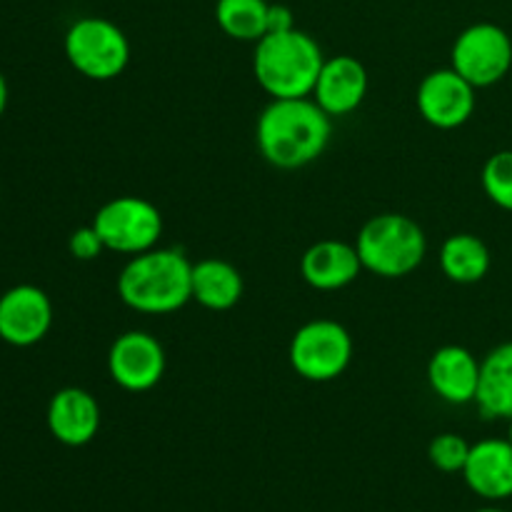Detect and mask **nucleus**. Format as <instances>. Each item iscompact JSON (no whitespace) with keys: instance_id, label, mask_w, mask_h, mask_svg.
Instances as JSON below:
<instances>
[{"instance_id":"20e7f679","label":"nucleus","mask_w":512,"mask_h":512,"mask_svg":"<svg viewBox=\"0 0 512 512\" xmlns=\"http://www.w3.org/2000/svg\"><path fill=\"white\" fill-rule=\"evenodd\" d=\"M355 248L363 270L395 280L415 273L423 265L428 238L410 215L380 213L360 228Z\"/></svg>"},{"instance_id":"a211bd4d","label":"nucleus","mask_w":512,"mask_h":512,"mask_svg":"<svg viewBox=\"0 0 512 512\" xmlns=\"http://www.w3.org/2000/svg\"><path fill=\"white\" fill-rule=\"evenodd\" d=\"M243 298V275L233 263L205 258L193 263V300L205 310L223 313Z\"/></svg>"},{"instance_id":"4be33fe9","label":"nucleus","mask_w":512,"mask_h":512,"mask_svg":"<svg viewBox=\"0 0 512 512\" xmlns=\"http://www.w3.org/2000/svg\"><path fill=\"white\" fill-rule=\"evenodd\" d=\"M470 443L458 433H440L430 440L428 445V458L433 468L440 473H463L465 463H468Z\"/></svg>"},{"instance_id":"f03ea898","label":"nucleus","mask_w":512,"mask_h":512,"mask_svg":"<svg viewBox=\"0 0 512 512\" xmlns=\"http://www.w3.org/2000/svg\"><path fill=\"white\" fill-rule=\"evenodd\" d=\"M118 295L135 313H175L193 300V263L183 250L155 245L123 265Z\"/></svg>"},{"instance_id":"b1692460","label":"nucleus","mask_w":512,"mask_h":512,"mask_svg":"<svg viewBox=\"0 0 512 512\" xmlns=\"http://www.w3.org/2000/svg\"><path fill=\"white\" fill-rule=\"evenodd\" d=\"M295 28V15L288 5L270 3L268 8V33H285ZM265 33V35H268Z\"/></svg>"},{"instance_id":"9d476101","label":"nucleus","mask_w":512,"mask_h":512,"mask_svg":"<svg viewBox=\"0 0 512 512\" xmlns=\"http://www.w3.org/2000/svg\"><path fill=\"white\" fill-rule=\"evenodd\" d=\"M475 85H470L455 68H440L425 75L418 85L420 115L425 123L440 130H453L468 123L475 113Z\"/></svg>"},{"instance_id":"7ed1b4c3","label":"nucleus","mask_w":512,"mask_h":512,"mask_svg":"<svg viewBox=\"0 0 512 512\" xmlns=\"http://www.w3.org/2000/svg\"><path fill=\"white\" fill-rule=\"evenodd\" d=\"M325 55L305 30L268 33L255 43L253 73L270 98H308L318 83Z\"/></svg>"},{"instance_id":"2eb2a0df","label":"nucleus","mask_w":512,"mask_h":512,"mask_svg":"<svg viewBox=\"0 0 512 512\" xmlns=\"http://www.w3.org/2000/svg\"><path fill=\"white\" fill-rule=\"evenodd\" d=\"M430 390L450 405L475 403L480 360L463 345H443L428 360Z\"/></svg>"},{"instance_id":"f257e3e1","label":"nucleus","mask_w":512,"mask_h":512,"mask_svg":"<svg viewBox=\"0 0 512 512\" xmlns=\"http://www.w3.org/2000/svg\"><path fill=\"white\" fill-rule=\"evenodd\" d=\"M333 118L308 98H270L255 125L258 150L273 168L298 170L325 153Z\"/></svg>"},{"instance_id":"6e6552de","label":"nucleus","mask_w":512,"mask_h":512,"mask_svg":"<svg viewBox=\"0 0 512 512\" xmlns=\"http://www.w3.org/2000/svg\"><path fill=\"white\" fill-rule=\"evenodd\" d=\"M450 68L458 70L475 88H490L512 70V35L495 23L468 25L455 38Z\"/></svg>"},{"instance_id":"4468645a","label":"nucleus","mask_w":512,"mask_h":512,"mask_svg":"<svg viewBox=\"0 0 512 512\" xmlns=\"http://www.w3.org/2000/svg\"><path fill=\"white\" fill-rule=\"evenodd\" d=\"M465 485L488 503L512 498V443L508 438H488L470 445L463 473Z\"/></svg>"},{"instance_id":"1a4fd4ad","label":"nucleus","mask_w":512,"mask_h":512,"mask_svg":"<svg viewBox=\"0 0 512 512\" xmlns=\"http://www.w3.org/2000/svg\"><path fill=\"white\" fill-rule=\"evenodd\" d=\"M165 350L155 335L145 330H128L118 335L108 350V375L128 393L153 390L165 375Z\"/></svg>"},{"instance_id":"aec40b11","label":"nucleus","mask_w":512,"mask_h":512,"mask_svg":"<svg viewBox=\"0 0 512 512\" xmlns=\"http://www.w3.org/2000/svg\"><path fill=\"white\" fill-rule=\"evenodd\" d=\"M268 0H218L215 20L228 38L258 43L268 33Z\"/></svg>"},{"instance_id":"dca6fc26","label":"nucleus","mask_w":512,"mask_h":512,"mask_svg":"<svg viewBox=\"0 0 512 512\" xmlns=\"http://www.w3.org/2000/svg\"><path fill=\"white\" fill-rule=\"evenodd\" d=\"M363 273L358 248L343 240H318L300 258V275L315 290L348 288Z\"/></svg>"},{"instance_id":"a878e982","label":"nucleus","mask_w":512,"mask_h":512,"mask_svg":"<svg viewBox=\"0 0 512 512\" xmlns=\"http://www.w3.org/2000/svg\"><path fill=\"white\" fill-rule=\"evenodd\" d=\"M475 512H508V510H500V508H480V510H475Z\"/></svg>"},{"instance_id":"bb28decb","label":"nucleus","mask_w":512,"mask_h":512,"mask_svg":"<svg viewBox=\"0 0 512 512\" xmlns=\"http://www.w3.org/2000/svg\"><path fill=\"white\" fill-rule=\"evenodd\" d=\"M508 440L512 443V420H510V435H508Z\"/></svg>"},{"instance_id":"423d86ee","label":"nucleus","mask_w":512,"mask_h":512,"mask_svg":"<svg viewBox=\"0 0 512 512\" xmlns=\"http://www.w3.org/2000/svg\"><path fill=\"white\" fill-rule=\"evenodd\" d=\"M288 358L303 380L330 383L348 370L353 360V338L338 320H310L295 330Z\"/></svg>"},{"instance_id":"6ab92c4d","label":"nucleus","mask_w":512,"mask_h":512,"mask_svg":"<svg viewBox=\"0 0 512 512\" xmlns=\"http://www.w3.org/2000/svg\"><path fill=\"white\" fill-rule=\"evenodd\" d=\"M440 268L445 278L458 285H473L488 275L490 250L478 235L455 233L440 248Z\"/></svg>"},{"instance_id":"5701e85b","label":"nucleus","mask_w":512,"mask_h":512,"mask_svg":"<svg viewBox=\"0 0 512 512\" xmlns=\"http://www.w3.org/2000/svg\"><path fill=\"white\" fill-rule=\"evenodd\" d=\"M68 250L75 260H83V263H90V260L100 258L105 253V245L100 240L98 230L93 225H83V228L73 230L68 238Z\"/></svg>"},{"instance_id":"9b49d317","label":"nucleus","mask_w":512,"mask_h":512,"mask_svg":"<svg viewBox=\"0 0 512 512\" xmlns=\"http://www.w3.org/2000/svg\"><path fill=\"white\" fill-rule=\"evenodd\" d=\"M53 328V303L38 285H13L0 295V340L13 348L38 345Z\"/></svg>"},{"instance_id":"0eeeda50","label":"nucleus","mask_w":512,"mask_h":512,"mask_svg":"<svg viewBox=\"0 0 512 512\" xmlns=\"http://www.w3.org/2000/svg\"><path fill=\"white\" fill-rule=\"evenodd\" d=\"M93 225L105 250L120 255H138L155 248L163 235V215L150 200L138 195H120L100 205Z\"/></svg>"},{"instance_id":"f8f14e48","label":"nucleus","mask_w":512,"mask_h":512,"mask_svg":"<svg viewBox=\"0 0 512 512\" xmlns=\"http://www.w3.org/2000/svg\"><path fill=\"white\" fill-rule=\"evenodd\" d=\"M368 95V70L353 55L325 58L315 83L313 100L330 115L343 118L355 113Z\"/></svg>"},{"instance_id":"f3484780","label":"nucleus","mask_w":512,"mask_h":512,"mask_svg":"<svg viewBox=\"0 0 512 512\" xmlns=\"http://www.w3.org/2000/svg\"><path fill=\"white\" fill-rule=\"evenodd\" d=\"M475 405L488 420H512V340L480 360Z\"/></svg>"},{"instance_id":"412c9836","label":"nucleus","mask_w":512,"mask_h":512,"mask_svg":"<svg viewBox=\"0 0 512 512\" xmlns=\"http://www.w3.org/2000/svg\"><path fill=\"white\" fill-rule=\"evenodd\" d=\"M483 190L498 208L512 213V150H500L490 155L483 165Z\"/></svg>"},{"instance_id":"39448f33","label":"nucleus","mask_w":512,"mask_h":512,"mask_svg":"<svg viewBox=\"0 0 512 512\" xmlns=\"http://www.w3.org/2000/svg\"><path fill=\"white\" fill-rule=\"evenodd\" d=\"M68 63L88 80H115L130 63V40L113 20L85 15L68 28L63 40Z\"/></svg>"},{"instance_id":"393cba45","label":"nucleus","mask_w":512,"mask_h":512,"mask_svg":"<svg viewBox=\"0 0 512 512\" xmlns=\"http://www.w3.org/2000/svg\"><path fill=\"white\" fill-rule=\"evenodd\" d=\"M8 98H10V93H8V80H5V75L0 73V118H3L5 108H8Z\"/></svg>"},{"instance_id":"ddd939ff","label":"nucleus","mask_w":512,"mask_h":512,"mask_svg":"<svg viewBox=\"0 0 512 512\" xmlns=\"http://www.w3.org/2000/svg\"><path fill=\"white\" fill-rule=\"evenodd\" d=\"M50 435L60 445L68 448H83L93 443L100 430V405L88 390L83 388H60L50 398L48 413H45Z\"/></svg>"}]
</instances>
